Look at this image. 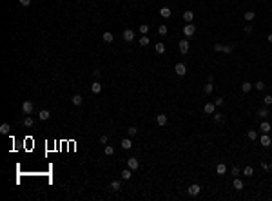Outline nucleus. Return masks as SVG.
I'll return each instance as SVG.
<instances>
[{
    "instance_id": "obj_42",
    "label": "nucleus",
    "mask_w": 272,
    "mask_h": 201,
    "mask_svg": "<svg viewBox=\"0 0 272 201\" xmlns=\"http://www.w3.org/2000/svg\"><path fill=\"white\" fill-rule=\"evenodd\" d=\"M252 31H254V27H252L250 24H249V26H245V33H247V35H250Z\"/></svg>"
},
{
    "instance_id": "obj_1",
    "label": "nucleus",
    "mask_w": 272,
    "mask_h": 201,
    "mask_svg": "<svg viewBox=\"0 0 272 201\" xmlns=\"http://www.w3.org/2000/svg\"><path fill=\"white\" fill-rule=\"evenodd\" d=\"M189 47H191V43L187 42L185 38H183V40H180V43H178V49H180L181 55H187V53H189Z\"/></svg>"
},
{
    "instance_id": "obj_21",
    "label": "nucleus",
    "mask_w": 272,
    "mask_h": 201,
    "mask_svg": "<svg viewBox=\"0 0 272 201\" xmlns=\"http://www.w3.org/2000/svg\"><path fill=\"white\" fill-rule=\"evenodd\" d=\"M214 107H216V103H207L203 107V111L207 112V114H214Z\"/></svg>"
},
{
    "instance_id": "obj_25",
    "label": "nucleus",
    "mask_w": 272,
    "mask_h": 201,
    "mask_svg": "<svg viewBox=\"0 0 272 201\" xmlns=\"http://www.w3.org/2000/svg\"><path fill=\"white\" fill-rule=\"evenodd\" d=\"M232 187H234L236 190H243V181L236 178V179H234V183H232Z\"/></svg>"
},
{
    "instance_id": "obj_49",
    "label": "nucleus",
    "mask_w": 272,
    "mask_h": 201,
    "mask_svg": "<svg viewBox=\"0 0 272 201\" xmlns=\"http://www.w3.org/2000/svg\"><path fill=\"white\" fill-rule=\"evenodd\" d=\"M267 40H269V42L272 43V33H270V35H269V36H267Z\"/></svg>"
},
{
    "instance_id": "obj_7",
    "label": "nucleus",
    "mask_w": 272,
    "mask_h": 201,
    "mask_svg": "<svg viewBox=\"0 0 272 201\" xmlns=\"http://www.w3.org/2000/svg\"><path fill=\"white\" fill-rule=\"evenodd\" d=\"M187 190H189V194H191V196H198V194H200V190H201V187H200L198 183H192Z\"/></svg>"
},
{
    "instance_id": "obj_24",
    "label": "nucleus",
    "mask_w": 272,
    "mask_h": 201,
    "mask_svg": "<svg viewBox=\"0 0 272 201\" xmlns=\"http://www.w3.org/2000/svg\"><path fill=\"white\" fill-rule=\"evenodd\" d=\"M103 154H105V156H114V147L105 145V149H103Z\"/></svg>"
},
{
    "instance_id": "obj_43",
    "label": "nucleus",
    "mask_w": 272,
    "mask_h": 201,
    "mask_svg": "<svg viewBox=\"0 0 272 201\" xmlns=\"http://www.w3.org/2000/svg\"><path fill=\"white\" fill-rule=\"evenodd\" d=\"M107 141H109V138H107L105 134H103V136H100V143H102V145H105Z\"/></svg>"
},
{
    "instance_id": "obj_19",
    "label": "nucleus",
    "mask_w": 272,
    "mask_h": 201,
    "mask_svg": "<svg viewBox=\"0 0 272 201\" xmlns=\"http://www.w3.org/2000/svg\"><path fill=\"white\" fill-rule=\"evenodd\" d=\"M91 91L95 92V94H98V92L102 91V85H100V82H98V80H96V82H95V83H93V85H91Z\"/></svg>"
},
{
    "instance_id": "obj_35",
    "label": "nucleus",
    "mask_w": 272,
    "mask_h": 201,
    "mask_svg": "<svg viewBox=\"0 0 272 201\" xmlns=\"http://www.w3.org/2000/svg\"><path fill=\"white\" fill-rule=\"evenodd\" d=\"M140 43H142V45H149V43H151L149 36H147V35H142V38H140Z\"/></svg>"
},
{
    "instance_id": "obj_12",
    "label": "nucleus",
    "mask_w": 272,
    "mask_h": 201,
    "mask_svg": "<svg viewBox=\"0 0 272 201\" xmlns=\"http://www.w3.org/2000/svg\"><path fill=\"white\" fill-rule=\"evenodd\" d=\"M225 172H227V165H225V163H218V167H216V174L223 176Z\"/></svg>"
},
{
    "instance_id": "obj_4",
    "label": "nucleus",
    "mask_w": 272,
    "mask_h": 201,
    "mask_svg": "<svg viewBox=\"0 0 272 201\" xmlns=\"http://www.w3.org/2000/svg\"><path fill=\"white\" fill-rule=\"evenodd\" d=\"M122 36H123V40H125V42H132V40H134V31H132V29H125Z\"/></svg>"
},
{
    "instance_id": "obj_37",
    "label": "nucleus",
    "mask_w": 272,
    "mask_h": 201,
    "mask_svg": "<svg viewBox=\"0 0 272 201\" xmlns=\"http://www.w3.org/2000/svg\"><path fill=\"white\" fill-rule=\"evenodd\" d=\"M230 174L234 176V178H238V176H240V167H236V165H234V167L230 169Z\"/></svg>"
},
{
    "instance_id": "obj_22",
    "label": "nucleus",
    "mask_w": 272,
    "mask_h": 201,
    "mask_svg": "<svg viewBox=\"0 0 272 201\" xmlns=\"http://www.w3.org/2000/svg\"><path fill=\"white\" fill-rule=\"evenodd\" d=\"M131 176H132V170H131V169H125V170L122 172V179L129 181V179H131Z\"/></svg>"
},
{
    "instance_id": "obj_44",
    "label": "nucleus",
    "mask_w": 272,
    "mask_h": 201,
    "mask_svg": "<svg viewBox=\"0 0 272 201\" xmlns=\"http://www.w3.org/2000/svg\"><path fill=\"white\" fill-rule=\"evenodd\" d=\"M20 2V6H24V7H27L29 4H31V0H18Z\"/></svg>"
},
{
    "instance_id": "obj_6",
    "label": "nucleus",
    "mask_w": 272,
    "mask_h": 201,
    "mask_svg": "<svg viewBox=\"0 0 272 201\" xmlns=\"http://www.w3.org/2000/svg\"><path fill=\"white\" fill-rule=\"evenodd\" d=\"M127 167H129L131 170H136L138 167H140V161H138L136 158H129V159H127Z\"/></svg>"
},
{
    "instance_id": "obj_15",
    "label": "nucleus",
    "mask_w": 272,
    "mask_h": 201,
    "mask_svg": "<svg viewBox=\"0 0 272 201\" xmlns=\"http://www.w3.org/2000/svg\"><path fill=\"white\" fill-rule=\"evenodd\" d=\"M109 188H111V190H113V192H118V190H120V188H122V185H120V181H116V179H114V181H111V185H109Z\"/></svg>"
},
{
    "instance_id": "obj_41",
    "label": "nucleus",
    "mask_w": 272,
    "mask_h": 201,
    "mask_svg": "<svg viewBox=\"0 0 272 201\" xmlns=\"http://www.w3.org/2000/svg\"><path fill=\"white\" fill-rule=\"evenodd\" d=\"M256 89H258V91H263V89H265V83H263V82H258V83H256Z\"/></svg>"
},
{
    "instance_id": "obj_14",
    "label": "nucleus",
    "mask_w": 272,
    "mask_h": 201,
    "mask_svg": "<svg viewBox=\"0 0 272 201\" xmlns=\"http://www.w3.org/2000/svg\"><path fill=\"white\" fill-rule=\"evenodd\" d=\"M192 18H194V13H192V11H189V9H187V11L183 13V20H185L187 24H191V22H192Z\"/></svg>"
},
{
    "instance_id": "obj_28",
    "label": "nucleus",
    "mask_w": 272,
    "mask_h": 201,
    "mask_svg": "<svg viewBox=\"0 0 272 201\" xmlns=\"http://www.w3.org/2000/svg\"><path fill=\"white\" fill-rule=\"evenodd\" d=\"M38 116H40V120H42V121H46V120H49V118H51L49 111H46V109H44V111H40V114H38Z\"/></svg>"
},
{
    "instance_id": "obj_36",
    "label": "nucleus",
    "mask_w": 272,
    "mask_h": 201,
    "mask_svg": "<svg viewBox=\"0 0 272 201\" xmlns=\"http://www.w3.org/2000/svg\"><path fill=\"white\" fill-rule=\"evenodd\" d=\"M127 134H129L131 138H132V136H136V134H138V129H136V127H129V129H127Z\"/></svg>"
},
{
    "instance_id": "obj_48",
    "label": "nucleus",
    "mask_w": 272,
    "mask_h": 201,
    "mask_svg": "<svg viewBox=\"0 0 272 201\" xmlns=\"http://www.w3.org/2000/svg\"><path fill=\"white\" fill-rule=\"evenodd\" d=\"M214 103H216V105H223V98H216Z\"/></svg>"
},
{
    "instance_id": "obj_23",
    "label": "nucleus",
    "mask_w": 272,
    "mask_h": 201,
    "mask_svg": "<svg viewBox=\"0 0 272 201\" xmlns=\"http://www.w3.org/2000/svg\"><path fill=\"white\" fill-rule=\"evenodd\" d=\"M154 49H156V53H158V55H163V53H165V43H161V42H158V43H156V47H154Z\"/></svg>"
},
{
    "instance_id": "obj_2",
    "label": "nucleus",
    "mask_w": 272,
    "mask_h": 201,
    "mask_svg": "<svg viewBox=\"0 0 272 201\" xmlns=\"http://www.w3.org/2000/svg\"><path fill=\"white\" fill-rule=\"evenodd\" d=\"M174 72H176L178 76H185V74H187V65H185V63H181V62H180V63H176Z\"/></svg>"
},
{
    "instance_id": "obj_26",
    "label": "nucleus",
    "mask_w": 272,
    "mask_h": 201,
    "mask_svg": "<svg viewBox=\"0 0 272 201\" xmlns=\"http://www.w3.org/2000/svg\"><path fill=\"white\" fill-rule=\"evenodd\" d=\"M102 38H103V42L111 43V42H113V38H114V36H113V33H109V31H105V33H103V36H102Z\"/></svg>"
},
{
    "instance_id": "obj_38",
    "label": "nucleus",
    "mask_w": 272,
    "mask_h": 201,
    "mask_svg": "<svg viewBox=\"0 0 272 201\" xmlns=\"http://www.w3.org/2000/svg\"><path fill=\"white\" fill-rule=\"evenodd\" d=\"M140 33H142V35H147V33H149V26H147V24H142V26H140Z\"/></svg>"
},
{
    "instance_id": "obj_11",
    "label": "nucleus",
    "mask_w": 272,
    "mask_h": 201,
    "mask_svg": "<svg viewBox=\"0 0 272 201\" xmlns=\"http://www.w3.org/2000/svg\"><path fill=\"white\" fill-rule=\"evenodd\" d=\"M259 143L263 145V147H270L272 141H270V138H269V134H263V136H261V138H259Z\"/></svg>"
},
{
    "instance_id": "obj_17",
    "label": "nucleus",
    "mask_w": 272,
    "mask_h": 201,
    "mask_svg": "<svg viewBox=\"0 0 272 201\" xmlns=\"http://www.w3.org/2000/svg\"><path fill=\"white\" fill-rule=\"evenodd\" d=\"M160 14L163 18H171V7H161L160 9Z\"/></svg>"
},
{
    "instance_id": "obj_45",
    "label": "nucleus",
    "mask_w": 272,
    "mask_h": 201,
    "mask_svg": "<svg viewBox=\"0 0 272 201\" xmlns=\"http://www.w3.org/2000/svg\"><path fill=\"white\" fill-rule=\"evenodd\" d=\"M221 49H223V45H221V43H214V51H218V53H220Z\"/></svg>"
},
{
    "instance_id": "obj_46",
    "label": "nucleus",
    "mask_w": 272,
    "mask_h": 201,
    "mask_svg": "<svg viewBox=\"0 0 272 201\" xmlns=\"http://www.w3.org/2000/svg\"><path fill=\"white\" fill-rule=\"evenodd\" d=\"M93 76H95V78H96V80H100V76H102V72H100V71H98V69H96L95 72H93Z\"/></svg>"
},
{
    "instance_id": "obj_32",
    "label": "nucleus",
    "mask_w": 272,
    "mask_h": 201,
    "mask_svg": "<svg viewBox=\"0 0 272 201\" xmlns=\"http://www.w3.org/2000/svg\"><path fill=\"white\" fill-rule=\"evenodd\" d=\"M214 121L216 123H223V114L221 112H214Z\"/></svg>"
},
{
    "instance_id": "obj_13",
    "label": "nucleus",
    "mask_w": 272,
    "mask_h": 201,
    "mask_svg": "<svg viewBox=\"0 0 272 201\" xmlns=\"http://www.w3.org/2000/svg\"><path fill=\"white\" fill-rule=\"evenodd\" d=\"M71 101H73V105H76V107H80V105L83 103V98H82L80 94H75V96H73V100H71Z\"/></svg>"
},
{
    "instance_id": "obj_34",
    "label": "nucleus",
    "mask_w": 272,
    "mask_h": 201,
    "mask_svg": "<svg viewBox=\"0 0 272 201\" xmlns=\"http://www.w3.org/2000/svg\"><path fill=\"white\" fill-rule=\"evenodd\" d=\"M203 91H205V94H212V91H214V85H212V83L209 82V83L205 85V89H203Z\"/></svg>"
},
{
    "instance_id": "obj_39",
    "label": "nucleus",
    "mask_w": 272,
    "mask_h": 201,
    "mask_svg": "<svg viewBox=\"0 0 272 201\" xmlns=\"http://www.w3.org/2000/svg\"><path fill=\"white\" fill-rule=\"evenodd\" d=\"M221 51L227 53V55H230V53L234 51V47H232V45H223V49H221Z\"/></svg>"
},
{
    "instance_id": "obj_40",
    "label": "nucleus",
    "mask_w": 272,
    "mask_h": 201,
    "mask_svg": "<svg viewBox=\"0 0 272 201\" xmlns=\"http://www.w3.org/2000/svg\"><path fill=\"white\" fill-rule=\"evenodd\" d=\"M263 103H265L267 107H269V105H272V96H270V94H269V96H265V98H263Z\"/></svg>"
},
{
    "instance_id": "obj_18",
    "label": "nucleus",
    "mask_w": 272,
    "mask_h": 201,
    "mask_svg": "<svg viewBox=\"0 0 272 201\" xmlns=\"http://www.w3.org/2000/svg\"><path fill=\"white\" fill-rule=\"evenodd\" d=\"M243 18H245L247 22H252V20L256 18V13H254V11H247V13L243 14Z\"/></svg>"
},
{
    "instance_id": "obj_27",
    "label": "nucleus",
    "mask_w": 272,
    "mask_h": 201,
    "mask_svg": "<svg viewBox=\"0 0 272 201\" xmlns=\"http://www.w3.org/2000/svg\"><path fill=\"white\" fill-rule=\"evenodd\" d=\"M241 91H243V92H250L252 91V83L243 82V83H241Z\"/></svg>"
},
{
    "instance_id": "obj_20",
    "label": "nucleus",
    "mask_w": 272,
    "mask_h": 201,
    "mask_svg": "<svg viewBox=\"0 0 272 201\" xmlns=\"http://www.w3.org/2000/svg\"><path fill=\"white\" fill-rule=\"evenodd\" d=\"M243 176H247V178H250V176H254V169H252L250 165H247L243 169Z\"/></svg>"
},
{
    "instance_id": "obj_30",
    "label": "nucleus",
    "mask_w": 272,
    "mask_h": 201,
    "mask_svg": "<svg viewBox=\"0 0 272 201\" xmlns=\"http://www.w3.org/2000/svg\"><path fill=\"white\" fill-rule=\"evenodd\" d=\"M247 138L252 140V141H254V140H258V132H256V130H249V132H247Z\"/></svg>"
},
{
    "instance_id": "obj_47",
    "label": "nucleus",
    "mask_w": 272,
    "mask_h": 201,
    "mask_svg": "<svg viewBox=\"0 0 272 201\" xmlns=\"http://www.w3.org/2000/svg\"><path fill=\"white\" fill-rule=\"evenodd\" d=\"M261 167H263V170H270V165L265 163V161H261Z\"/></svg>"
},
{
    "instance_id": "obj_31",
    "label": "nucleus",
    "mask_w": 272,
    "mask_h": 201,
    "mask_svg": "<svg viewBox=\"0 0 272 201\" xmlns=\"http://www.w3.org/2000/svg\"><path fill=\"white\" fill-rule=\"evenodd\" d=\"M158 33H160V35H167V33H169V27H167L165 24H161V26L158 27Z\"/></svg>"
},
{
    "instance_id": "obj_8",
    "label": "nucleus",
    "mask_w": 272,
    "mask_h": 201,
    "mask_svg": "<svg viewBox=\"0 0 272 201\" xmlns=\"http://www.w3.org/2000/svg\"><path fill=\"white\" fill-rule=\"evenodd\" d=\"M167 121H169V118H167V114H158V116H156V123L160 125V127L167 125Z\"/></svg>"
},
{
    "instance_id": "obj_5",
    "label": "nucleus",
    "mask_w": 272,
    "mask_h": 201,
    "mask_svg": "<svg viewBox=\"0 0 272 201\" xmlns=\"http://www.w3.org/2000/svg\"><path fill=\"white\" fill-rule=\"evenodd\" d=\"M22 112L24 114H31L33 112V101H24L22 103Z\"/></svg>"
},
{
    "instance_id": "obj_9",
    "label": "nucleus",
    "mask_w": 272,
    "mask_h": 201,
    "mask_svg": "<svg viewBox=\"0 0 272 201\" xmlns=\"http://www.w3.org/2000/svg\"><path fill=\"white\" fill-rule=\"evenodd\" d=\"M270 129H272V127H270V123H269V121H263V123L259 125V130L263 132V134H269V132H270Z\"/></svg>"
},
{
    "instance_id": "obj_3",
    "label": "nucleus",
    "mask_w": 272,
    "mask_h": 201,
    "mask_svg": "<svg viewBox=\"0 0 272 201\" xmlns=\"http://www.w3.org/2000/svg\"><path fill=\"white\" fill-rule=\"evenodd\" d=\"M196 33V27L192 26V24H185V27H183V35L185 36H192Z\"/></svg>"
},
{
    "instance_id": "obj_16",
    "label": "nucleus",
    "mask_w": 272,
    "mask_h": 201,
    "mask_svg": "<svg viewBox=\"0 0 272 201\" xmlns=\"http://www.w3.org/2000/svg\"><path fill=\"white\" fill-rule=\"evenodd\" d=\"M258 116L259 118H267V116H269V107H261V109H258Z\"/></svg>"
},
{
    "instance_id": "obj_10",
    "label": "nucleus",
    "mask_w": 272,
    "mask_h": 201,
    "mask_svg": "<svg viewBox=\"0 0 272 201\" xmlns=\"http://www.w3.org/2000/svg\"><path fill=\"white\" fill-rule=\"evenodd\" d=\"M120 145H122V149H123V150H129V149H131V147H132V141H131L129 138H123V140H122V143H120Z\"/></svg>"
},
{
    "instance_id": "obj_29",
    "label": "nucleus",
    "mask_w": 272,
    "mask_h": 201,
    "mask_svg": "<svg viewBox=\"0 0 272 201\" xmlns=\"http://www.w3.org/2000/svg\"><path fill=\"white\" fill-rule=\"evenodd\" d=\"M9 130H11L9 123H2V125H0V132H2V134H9Z\"/></svg>"
},
{
    "instance_id": "obj_33",
    "label": "nucleus",
    "mask_w": 272,
    "mask_h": 201,
    "mask_svg": "<svg viewBox=\"0 0 272 201\" xmlns=\"http://www.w3.org/2000/svg\"><path fill=\"white\" fill-rule=\"evenodd\" d=\"M33 123H34L33 118H29V114H26V118H24V125H26V127H33Z\"/></svg>"
}]
</instances>
